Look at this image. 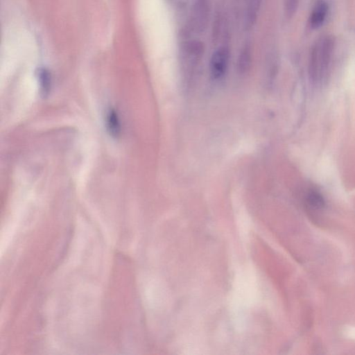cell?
I'll use <instances>...</instances> for the list:
<instances>
[{"mask_svg": "<svg viewBox=\"0 0 355 355\" xmlns=\"http://www.w3.org/2000/svg\"><path fill=\"white\" fill-rule=\"evenodd\" d=\"M334 46L331 35L319 38L311 49L309 63V73L314 83H320L326 76Z\"/></svg>", "mask_w": 355, "mask_h": 355, "instance_id": "cell-1", "label": "cell"}, {"mask_svg": "<svg viewBox=\"0 0 355 355\" xmlns=\"http://www.w3.org/2000/svg\"><path fill=\"white\" fill-rule=\"evenodd\" d=\"M209 11L210 0H193L189 28L196 33H203L207 27Z\"/></svg>", "mask_w": 355, "mask_h": 355, "instance_id": "cell-2", "label": "cell"}, {"mask_svg": "<svg viewBox=\"0 0 355 355\" xmlns=\"http://www.w3.org/2000/svg\"><path fill=\"white\" fill-rule=\"evenodd\" d=\"M230 61V49L227 46L218 48L209 61V72L214 80L222 78L227 72Z\"/></svg>", "mask_w": 355, "mask_h": 355, "instance_id": "cell-3", "label": "cell"}, {"mask_svg": "<svg viewBox=\"0 0 355 355\" xmlns=\"http://www.w3.org/2000/svg\"><path fill=\"white\" fill-rule=\"evenodd\" d=\"M327 10L328 6L324 1L317 2L309 18V24L312 28H318L323 24Z\"/></svg>", "mask_w": 355, "mask_h": 355, "instance_id": "cell-4", "label": "cell"}, {"mask_svg": "<svg viewBox=\"0 0 355 355\" xmlns=\"http://www.w3.org/2000/svg\"><path fill=\"white\" fill-rule=\"evenodd\" d=\"M252 62V46L250 42H246L242 46L237 60L238 70L245 73L250 67Z\"/></svg>", "mask_w": 355, "mask_h": 355, "instance_id": "cell-5", "label": "cell"}, {"mask_svg": "<svg viewBox=\"0 0 355 355\" xmlns=\"http://www.w3.org/2000/svg\"><path fill=\"white\" fill-rule=\"evenodd\" d=\"M106 121L110 135L113 137H117L120 133V122L114 110L112 109L107 112Z\"/></svg>", "mask_w": 355, "mask_h": 355, "instance_id": "cell-6", "label": "cell"}, {"mask_svg": "<svg viewBox=\"0 0 355 355\" xmlns=\"http://www.w3.org/2000/svg\"><path fill=\"white\" fill-rule=\"evenodd\" d=\"M308 205L314 209H320L324 205V200L322 194L315 189H311L306 195Z\"/></svg>", "mask_w": 355, "mask_h": 355, "instance_id": "cell-7", "label": "cell"}, {"mask_svg": "<svg viewBox=\"0 0 355 355\" xmlns=\"http://www.w3.org/2000/svg\"><path fill=\"white\" fill-rule=\"evenodd\" d=\"M38 79L40 85V89L44 96H46L50 88V76L49 71L45 69H40L38 71Z\"/></svg>", "mask_w": 355, "mask_h": 355, "instance_id": "cell-8", "label": "cell"}, {"mask_svg": "<svg viewBox=\"0 0 355 355\" xmlns=\"http://www.w3.org/2000/svg\"><path fill=\"white\" fill-rule=\"evenodd\" d=\"M299 6V0H285L284 1V12L288 18L293 17Z\"/></svg>", "mask_w": 355, "mask_h": 355, "instance_id": "cell-9", "label": "cell"}, {"mask_svg": "<svg viewBox=\"0 0 355 355\" xmlns=\"http://www.w3.org/2000/svg\"><path fill=\"white\" fill-rule=\"evenodd\" d=\"M168 1H172L173 0H167Z\"/></svg>", "mask_w": 355, "mask_h": 355, "instance_id": "cell-10", "label": "cell"}]
</instances>
